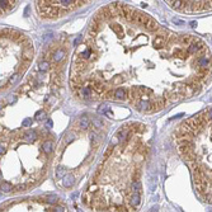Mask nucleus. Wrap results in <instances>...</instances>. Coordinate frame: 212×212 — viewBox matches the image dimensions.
<instances>
[{"instance_id":"f257e3e1","label":"nucleus","mask_w":212,"mask_h":212,"mask_svg":"<svg viewBox=\"0 0 212 212\" xmlns=\"http://www.w3.org/2000/svg\"><path fill=\"white\" fill-rule=\"evenodd\" d=\"M212 78V52L142 10L116 2L99 8L74 50L69 84L87 102L124 103L154 114L193 98Z\"/></svg>"},{"instance_id":"f03ea898","label":"nucleus","mask_w":212,"mask_h":212,"mask_svg":"<svg viewBox=\"0 0 212 212\" xmlns=\"http://www.w3.org/2000/svg\"><path fill=\"white\" fill-rule=\"evenodd\" d=\"M108 149L84 190L83 203L93 211H137L142 198V168L149 153L147 126L123 124Z\"/></svg>"},{"instance_id":"7ed1b4c3","label":"nucleus","mask_w":212,"mask_h":212,"mask_svg":"<svg viewBox=\"0 0 212 212\" xmlns=\"http://www.w3.org/2000/svg\"><path fill=\"white\" fill-rule=\"evenodd\" d=\"M174 139L196 192L202 201L212 205V107L179 123Z\"/></svg>"},{"instance_id":"20e7f679","label":"nucleus","mask_w":212,"mask_h":212,"mask_svg":"<svg viewBox=\"0 0 212 212\" xmlns=\"http://www.w3.org/2000/svg\"><path fill=\"white\" fill-rule=\"evenodd\" d=\"M99 130L97 121L84 117L62 136L52 160L56 183L61 188H72L88 170L103 141Z\"/></svg>"},{"instance_id":"39448f33","label":"nucleus","mask_w":212,"mask_h":212,"mask_svg":"<svg viewBox=\"0 0 212 212\" xmlns=\"http://www.w3.org/2000/svg\"><path fill=\"white\" fill-rule=\"evenodd\" d=\"M35 57L32 39L14 28H2V93L24 76Z\"/></svg>"},{"instance_id":"423d86ee","label":"nucleus","mask_w":212,"mask_h":212,"mask_svg":"<svg viewBox=\"0 0 212 212\" xmlns=\"http://www.w3.org/2000/svg\"><path fill=\"white\" fill-rule=\"evenodd\" d=\"M88 3L90 0H36V9L42 19L57 20Z\"/></svg>"},{"instance_id":"0eeeda50","label":"nucleus","mask_w":212,"mask_h":212,"mask_svg":"<svg viewBox=\"0 0 212 212\" xmlns=\"http://www.w3.org/2000/svg\"><path fill=\"white\" fill-rule=\"evenodd\" d=\"M172 9L179 13L194 14L212 10V0H164Z\"/></svg>"},{"instance_id":"6e6552de","label":"nucleus","mask_w":212,"mask_h":212,"mask_svg":"<svg viewBox=\"0 0 212 212\" xmlns=\"http://www.w3.org/2000/svg\"><path fill=\"white\" fill-rule=\"evenodd\" d=\"M20 0H2L0 2V5H2V15L6 14L9 10H12Z\"/></svg>"}]
</instances>
